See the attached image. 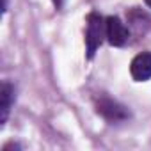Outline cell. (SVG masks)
I'll return each mask as SVG.
<instances>
[{
	"mask_svg": "<svg viewBox=\"0 0 151 151\" xmlns=\"http://www.w3.org/2000/svg\"><path fill=\"white\" fill-rule=\"evenodd\" d=\"M130 75L137 82H146L151 78V52H142L130 62Z\"/></svg>",
	"mask_w": 151,
	"mask_h": 151,
	"instance_id": "3",
	"label": "cell"
},
{
	"mask_svg": "<svg viewBox=\"0 0 151 151\" xmlns=\"http://www.w3.org/2000/svg\"><path fill=\"white\" fill-rule=\"evenodd\" d=\"M144 2H146V6H147V7L151 9V0H144Z\"/></svg>",
	"mask_w": 151,
	"mask_h": 151,
	"instance_id": "7",
	"label": "cell"
},
{
	"mask_svg": "<svg viewBox=\"0 0 151 151\" xmlns=\"http://www.w3.org/2000/svg\"><path fill=\"white\" fill-rule=\"evenodd\" d=\"M98 112H100L103 117L110 119V121H121V119H126V117H128L126 109L121 107L119 103L112 101V100H103V101H100V103H98Z\"/></svg>",
	"mask_w": 151,
	"mask_h": 151,
	"instance_id": "4",
	"label": "cell"
},
{
	"mask_svg": "<svg viewBox=\"0 0 151 151\" xmlns=\"http://www.w3.org/2000/svg\"><path fill=\"white\" fill-rule=\"evenodd\" d=\"M13 98H14V87L9 82H4L2 89H0V123H2V126L6 124V121L9 117Z\"/></svg>",
	"mask_w": 151,
	"mask_h": 151,
	"instance_id": "5",
	"label": "cell"
},
{
	"mask_svg": "<svg viewBox=\"0 0 151 151\" xmlns=\"http://www.w3.org/2000/svg\"><path fill=\"white\" fill-rule=\"evenodd\" d=\"M103 37H105V18H101L96 13H91L87 16V30H86V46L89 59L94 57Z\"/></svg>",
	"mask_w": 151,
	"mask_h": 151,
	"instance_id": "1",
	"label": "cell"
},
{
	"mask_svg": "<svg viewBox=\"0 0 151 151\" xmlns=\"http://www.w3.org/2000/svg\"><path fill=\"white\" fill-rule=\"evenodd\" d=\"M105 37L112 46H124L128 43L130 32L117 16H107L105 18Z\"/></svg>",
	"mask_w": 151,
	"mask_h": 151,
	"instance_id": "2",
	"label": "cell"
},
{
	"mask_svg": "<svg viewBox=\"0 0 151 151\" xmlns=\"http://www.w3.org/2000/svg\"><path fill=\"white\" fill-rule=\"evenodd\" d=\"M53 6H55L57 9H60V7H62V0H53Z\"/></svg>",
	"mask_w": 151,
	"mask_h": 151,
	"instance_id": "6",
	"label": "cell"
}]
</instances>
